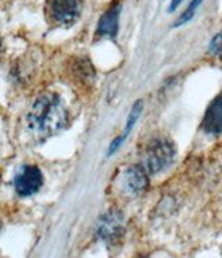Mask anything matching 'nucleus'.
Masks as SVG:
<instances>
[{"mask_svg":"<svg viewBox=\"0 0 222 258\" xmlns=\"http://www.w3.org/2000/svg\"><path fill=\"white\" fill-rule=\"evenodd\" d=\"M124 230V217L120 211L111 210L104 215H101L99 224L96 226V233L100 240L107 243H114L118 240Z\"/></svg>","mask_w":222,"mask_h":258,"instance_id":"39448f33","label":"nucleus"},{"mask_svg":"<svg viewBox=\"0 0 222 258\" xmlns=\"http://www.w3.org/2000/svg\"><path fill=\"white\" fill-rule=\"evenodd\" d=\"M0 50H2V40H0Z\"/></svg>","mask_w":222,"mask_h":258,"instance_id":"ddd939ff","label":"nucleus"},{"mask_svg":"<svg viewBox=\"0 0 222 258\" xmlns=\"http://www.w3.org/2000/svg\"><path fill=\"white\" fill-rule=\"evenodd\" d=\"M182 2H183V0H172V2H171V7L168 9V12H170V13L175 12L178 7L181 6V3H182Z\"/></svg>","mask_w":222,"mask_h":258,"instance_id":"f8f14e48","label":"nucleus"},{"mask_svg":"<svg viewBox=\"0 0 222 258\" xmlns=\"http://www.w3.org/2000/svg\"><path fill=\"white\" fill-rule=\"evenodd\" d=\"M125 187L129 193L132 195H139L147 187L149 183V174L143 169L142 165H133L131 168L125 171Z\"/></svg>","mask_w":222,"mask_h":258,"instance_id":"6e6552de","label":"nucleus"},{"mask_svg":"<svg viewBox=\"0 0 222 258\" xmlns=\"http://www.w3.org/2000/svg\"><path fill=\"white\" fill-rule=\"evenodd\" d=\"M0 228H2V224H0Z\"/></svg>","mask_w":222,"mask_h":258,"instance_id":"4468645a","label":"nucleus"},{"mask_svg":"<svg viewBox=\"0 0 222 258\" xmlns=\"http://www.w3.org/2000/svg\"><path fill=\"white\" fill-rule=\"evenodd\" d=\"M120 14H121L120 5H116L111 7L110 10H107L97 24V35L116 38L118 34V27H120Z\"/></svg>","mask_w":222,"mask_h":258,"instance_id":"0eeeda50","label":"nucleus"},{"mask_svg":"<svg viewBox=\"0 0 222 258\" xmlns=\"http://www.w3.org/2000/svg\"><path fill=\"white\" fill-rule=\"evenodd\" d=\"M142 111H143V101L138 100L133 104L132 110L129 111V115H128L127 118V123H125V129H124L122 135H120L118 138H116L114 141L111 142L110 147H108V156H113V154L122 146V143L127 141V138L129 136V134H131V131H132L133 126L138 122V119L139 117H140Z\"/></svg>","mask_w":222,"mask_h":258,"instance_id":"1a4fd4ad","label":"nucleus"},{"mask_svg":"<svg viewBox=\"0 0 222 258\" xmlns=\"http://www.w3.org/2000/svg\"><path fill=\"white\" fill-rule=\"evenodd\" d=\"M43 185V175L35 165H25L20 169L14 179V187L20 196L28 197L38 193Z\"/></svg>","mask_w":222,"mask_h":258,"instance_id":"20e7f679","label":"nucleus"},{"mask_svg":"<svg viewBox=\"0 0 222 258\" xmlns=\"http://www.w3.org/2000/svg\"><path fill=\"white\" fill-rule=\"evenodd\" d=\"M201 128L204 129L207 134H221L222 132V95L216 96L214 100L211 101V104L207 108Z\"/></svg>","mask_w":222,"mask_h":258,"instance_id":"423d86ee","label":"nucleus"},{"mask_svg":"<svg viewBox=\"0 0 222 258\" xmlns=\"http://www.w3.org/2000/svg\"><path fill=\"white\" fill-rule=\"evenodd\" d=\"M210 53L214 56H218L222 53V32L216 34L210 42Z\"/></svg>","mask_w":222,"mask_h":258,"instance_id":"9b49d317","label":"nucleus"},{"mask_svg":"<svg viewBox=\"0 0 222 258\" xmlns=\"http://www.w3.org/2000/svg\"><path fill=\"white\" fill-rule=\"evenodd\" d=\"M68 118V112L56 93H42L38 96L27 115L28 126L39 135H54L60 129L64 128Z\"/></svg>","mask_w":222,"mask_h":258,"instance_id":"f257e3e1","label":"nucleus"},{"mask_svg":"<svg viewBox=\"0 0 222 258\" xmlns=\"http://www.w3.org/2000/svg\"><path fill=\"white\" fill-rule=\"evenodd\" d=\"M81 0H49L47 14L57 25H72L81 17Z\"/></svg>","mask_w":222,"mask_h":258,"instance_id":"7ed1b4c3","label":"nucleus"},{"mask_svg":"<svg viewBox=\"0 0 222 258\" xmlns=\"http://www.w3.org/2000/svg\"><path fill=\"white\" fill-rule=\"evenodd\" d=\"M203 2H204V0H192V2H190V5L188 6V9L182 13V16H181V17L178 18L177 21L174 23V27H181V25H183V24L189 23V21L194 17V14H196V12H197V9H199L200 5H201Z\"/></svg>","mask_w":222,"mask_h":258,"instance_id":"9d476101","label":"nucleus"},{"mask_svg":"<svg viewBox=\"0 0 222 258\" xmlns=\"http://www.w3.org/2000/svg\"><path fill=\"white\" fill-rule=\"evenodd\" d=\"M175 158V147L164 138L150 142L142 154V167L149 175L160 174L166 169Z\"/></svg>","mask_w":222,"mask_h":258,"instance_id":"f03ea898","label":"nucleus"}]
</instances>
